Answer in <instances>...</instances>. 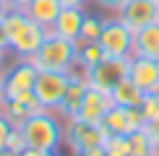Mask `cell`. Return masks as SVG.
I'll list each match as a JSON object with an SVG mask.
<instances>
[{"instance_id": "6da1fadb", "label": "cell", "mask_w": 159, "mask_h": 156, "mask_svg": "<svg viewBox=\"0 0 159 156\" xmlns=\"http://www.w3.org/2000/svg\"><path fill=\"white\" fill-rule=\"evenodd\" d=\"M18 133L24 138V148H34V151H57L65 141L63 117L50 109H42L24 120L18 125Z\"/></svg>"}, {"instance_id": "7a4b0ae2", "label": "cell", "mask_w": 159, "mask_h": 156, "mask_svg": "<svg viewBox=\"0 0 159 156\" xmlns=\"http://www.w3.org/2000/svg\"><path fill=\"white\" fill-rule=\"evenodd\" d=\"M37 70H52V73H68L76 63V42H68L63 37L47 34L42 47L31 57Z\"/></svg>"}, {"instance_id": "3957f363", "label": "cell", "mask_w": 159, "mask_h": 156, "mask_svg": "<svg viewBox=\"0 0 159 156\" xmlns=\"http://www.w3.org/2000/svg\"><path fill=\"white\" fill-rule=\"evenodd\" d=\"M99 47L107 57H130L133 55V31L125 26L120 18H104L102 34H99Z\"/></svg>"}, {"instance_id": "277c9868", "label": "cell", "mask_w": 159, "mask_h": 156, "mask_svg": "<svg viewBox=\"0 0 159 156\" xmlns=\"http://www.w3.org/2000/svg\"><path fill=\"white\" fill-rule=\"evenodd\" d=\"M70 76L68 73H52V70H39L37 83H34V96L37 102L42 104V109H50V112H57L65 91H68Z\"/></svg>"}, {"instance_id": "5b68a950", "label": "cell", "mask_w": 159, "mask_h": 156, "mask_svg": "<svg viewBox=\"0 0 159 156\" xmlns=\"http://www.w3.org/2000/svg\"><path fill=\"white\" fill-rule=\"evenodd\" d=\"M128 73H130V57H104L99 65L89 70V86L112 94V89L120 81H125Z\"/></svg>"}, {"instance_id": "8992f818", "label": "cell", "mask_w": 159, "mask_h": 156, "mask_svg": "<svg viewBox=\"0 0 159 156\" xmlns=\"http://www.w3.org/2000/svg\"><path fill=\"white\" fill-rule=\"evenodd\" d=\"M104 128L107 135H130L136 130H141L146 125L141 115V107H120V104H112V109L104 115V120L99 122Z\"/></svg>"}, {"instance_id": "52a82bcc", "label": "cell", "mask_w": 159, "mask_h": 156, "mask_svg": "<svg viewBox=\"0 0 159 156\" xmlns=\"http://www.w3.org/2000/svg\"><path fill=\"white\" fill-rule=\"evenodd\" d=\"M37 76H39V70L34 68V63H31V60H18V63H13L11 68L3 73V81H5V99H18L21 94L34 91Z\"/></svg>"}, {"instance_id": "ba28073f", "label": "cell", "mask_w": 159, "mask_h": 156, "mask_svg": "<svg viewBox=\"0 0 159 156\" xmlns=\"http://www.w3.org/2000/svg\"><path fill=\"white\" fill-rule=\"evenodd\" d=\"M107 133H104L102 125H94V122H84V120H68L65 122V143L78 154L86 151V148L102 146Z\"/></svg>"}, {"instance_id": "9c48e42d", "label": "cell", "mask_w": 159, "mask_h": 156, "mask_svg": "<svg viewBox=\"0 0 159 156\" xmlns=\"http://www.w3.org/2000/svg\"><path fill=\"white\" fill-rule=\"evenodd\" d=\"M117 18L136 34L143 26H151L159 21V3H154V0H128L117 11Z\"/></svg>"}, {"instance_id": "30bf717a", "label": "cell", "mask_w": 159, "mask_h": 156, "mask_svg": "<svg viewBox=\"0 0 159 156\" xmlns=\"http://www.w3.org/2000/svg\"><path fill=\"white\" fill-rule=\"evenodd\" d=\"M47 34H50V29H44V26H39V24H34L29 18V21L24 24V29L8 42V47H11L13 55H18L21 60H31L34 52L42 47V42L47 39Z\"/></svg>"}, {"instance_id": "8fae6325", "label": "cell", "mask_w": 159, "mask_h": 156, "mask_svg": "<svg viewBox=\"0 0 159 156\" xmlns=\"http://www.w3.org/2000/svg\"><path fill=\"white\" fill-rule=\"evenodd\" d=\"M112 94H107V91H99L94 86L86 89L84 94V102H81V109H78L76 120H84V122H94V125H99V122L104 120V115L112 109Z\"/></svg>"}, {"instance_id": "7c38bea8", "label": "cell", "mask_w": 159, "mask_h": 156, "mask_svg": "<svg viewBox=\"0 0 159 156\" xmlns=\"http://www.w3.org/2000/svg\"><path fill=\"white\" fill-rule=\"evenodd\" d=\"M128 78L143 91V94H157L159 91V60L130 57V73H128Z\"/></svg>"}, {"instance_id": "4fadbf2b", "label": "cell", "mask_w": 159, "mask_h": 156, "mask_svg": "<svg viewBox=\"0 0 159 156\" xmlns=\"http://www.w3.org/2000/svg\"><path fill=\"white\" fill-rule=\"evenodd\" d=\"M42 112V104L37 102L34 91H29V94H21L18 99H5L0 104V115L5 117V120L11 122L13 128H18L24 120H29L31 115Z\"/></svg>"}, {"instance_id": "5bb4252c", "label": "cell", "mask_w": 159, "mask_h": 156, "mask_svg": "<svg viewBox=\"0 0 159 156\" xmlns=\"http://www.w3.org/2000/svg\"><path fill=\"white\" fill-rule=\"evenodd\" d=\"M84 16H86L84 8H65V5H63V11H60V16L55 18V24H52L50 34L63 37V39H68V42H78V37H81Z\"/></svg>"}, {"instance_id": "9a60e30c", "label": "cell", "mask_w": 159, "mask_h": 156, "mask_svg": "<svg viewBox=\"0 0 159 156\" xmlns=\"http://www.w3.org/2000/svg\"><path fill=\"white\" fill-rule=\"evenodd\" d=\"M130 57H149L159 60V21L151 26H143L133 34V55Z\"/></svg>"}, {"instance_id": "2e32d148", "label": "cell", "mask_w": 159, "mask_h": 156, "mask_svg": "<svg viewBox=\"0 0 159 156\" xmlns=\"http://www.w3.org/2000/svg\"><path fill=\"white\" fill-rule=\"evenodd\" d=\"M86 89H89V81H81V78H70L68 91H65L60 107H57V115H60L65 122H68V120H76L78 109H81V102H84Z\"/></svg>"}, {"instance_id": "e0dca14e", "label": "cell", "mask_w": 159, "mask_h": 156, "mask_svg": "<svg viewBox=\"0 0 159 156\" xmlns=\"http://www.w3.org/2000/svg\"><path fill=\"white\" fill-rule=\"evenodd\" d=\"M63 11V3L60 0H31L29 5H26V16L31 18L34 24L44 26V29H52V24H55V18L60 16Z\"/></svg>"}, {"instance_id": "ac0fdd59", "label": "cell", "mask_w": 159, "mask_h": 156, "mask_svg": "<svg viewBox=\"0 0 159 156\" xmlns=\"http://www.w3.org/2000/svg\"><path fill=\"white\" fill-rule=\"evenodd\" d=\"M143 91L136 86L130 78H125V81H120L115 89H112V102L115 104H120V107H141V102H143Z\"/></svg>"}, {"instance_id": "d6986e66", "label": "cell", "mask_w": 159, "mask_h": 156, "mask_svg": "<svg viewBox=\"0 0 159 156\" xmlns=\"http://www.w3.org/2000/svg\"><path fill=\"white\" fill-rule=\"evenodd\" d=\"M104 50L99 47V42H84V39H78L76 42V63H81L86 70H91L94 65H99L104 60Z\"/></svg>"}, {"instance_id": "ffe728a7", "label": "cell", "mask_w": 159, "mask_h": 156, "mask_svg": "<svg viewBox=\"0 0 159 156\" xmlns=\"http://www.w3.org/2000/svg\"><path fill=\"white\" fill-rule=\"evenodd\" d=\"M130 138V156H159V148L154 146V141L149 138L146 130H136L128 135Z\"/></svg>"}, {"instance_id": "44dd1931", "label": "cell", "mask_w": 159, "mask_h": 156, "mask_svg": "<svg viewBox=\"0 0 159 156\" xmlns=\"http://www.w3.org/2000/svg\"><path fill=\"white\" fill-rule=\"evenodd\" d=\"M29 21V16H26L24 11H16V8H8V13H5L3 18H0V24H3V31H5V37H8V42L13 37L18 34V31L24 29V24Z\"/></svg>"}, {"instance_id": "7402d4cb", "label": "cell", "mask_w": 159, "mask_h": 156, "mask_svg": "<svg viewBox=\"0 0 159 156\" xmlns=\"http://www.w3.org/2000/svg\"><path fill=\"white\" fill-rule=\"evenodd\" d=\"M102 146L107 151V156H130V138L128 135H107Z\"/></svg>"}, {"instance_id": "603a6c76", "label": "cell", "mask_w": 159, "mask_h": 156, "mask_svg": "<svg viewBox=\"0 0 159 156\" xmlns=\"http://www.w3.org/2000/svg\"><path fill=\"white\" fill-rule=\"evenodd\" d=\"M102 24H104V18L86 13L84 24H81V37H78V39H84V42H97L99 34H102Z\"/></svg>"}, {"instance_id": "cb8c5ba5", "label": "cell", "mask_w": 159, "mask_h": 156, "mask_svg": "<svg viewBox=\"0 0 159 156\" xmlns=\"http://www.w3.org/2000/svg\"><path fill=\"white\" fill-rule=\"evenodd\" d=\"M141 115H143V120H146V122L159 120V94H146V96H143Z\"/></svg>"}, {"instance_id": "d4e9b609", "label": "cell", "mask_w": 159, "mask_h": 156, "mask_svg": "<svg viewBox=\"0 0 159 156\" xmlns=\"http://www.w3.org/2000/svg\"><path fill=\"white\" fill-rule=\"evenodd\" d=\"M8 151H11V154L24 151V138H21V133H18V128H13V130H11V138H8Z\"/></svg>"}, {"instance_id": "484cf974", "label": "cell", "mask_w": 159, "mask_h": 156, "mask_svg": "<svg viewBox=\"0 0 159 156\" xmlns=\"http://www.w3.org/2000/svg\"><path fill=\"white\" fill-rule=\"evenodd\" d=\"M11 130H13V125L8 120H5L3 115H0V148H8V138H11Z\"/></svg>"}, {"instance_id": "4316f807", "label": "cell", "mask_w": 159, "mask_h": 156, "mask_svg": "<svg viewBox=\"0 0 159 156\" xmlns=\"http://www.w3.org/2000/svg\"><path fill=\"white\" fill-rule=\"evenodd\" d=\"M91 3H97L99 8H104V11H110V13H117L128 0H91Z\"/></svg>"}, {"instance_id": "83f0119b", "label": "cell", "mask_w": 159, "mask_h": 156, "mask_svg": "<svg viewBox=\"0 0 159 156\" xmlns=\"http://www.w3.org/2000/svg\"><path fill=\"white\" fill-rule=\"evenodd\" d=\"M143 130L149 133V138L154 141V146L159 148V120H151V122H146V125H143Z\"/></svg>"}, {"instance_id": "f1b7e54d", "label": "cell", "mask_w": 159, "mask_h": 156, "mask_svg": "<svg viewBox=\"0 0 159 156\" xmlns=\"http://www.w3.org/2000/svg\"><path fill=\"white\" fill-rule=\"evenodd\" d=\"M16 156H57V151H34V148H24Z\"/></svg>"}, {"instance_id": "f546056e", "label": "cell", "mask_w": 159, "mask_h": 156, "mask_svg": "<svg viewBox=\"0 0 159 156\" xmlns=\"http://www.w3.org/2000/svg\"><path fill=\"white\" fill-rule=\"evenodd\" d=\"M76 156H107L104 146H94V148H86V151H78Z\"/></svg>"}, {"instance_id": "4dcf8cb0", "label": "cell", "mask_w": 159, "mask_h": 156, "mask_svg": "<svg viewBox=\"0 0 159 156\" xmlns=\"http://www.w3.org/2000/svg\"><path fill=\"white\" fill-rule=\"evenodd\" d=\"M65 8H86V5L91 3V0H60Z\"/></svg>"}, {"instance_id": "1f68e13d", "label": "cell", "mask_w": 159, "mask_h": 156, "mask_svg": "<svg viewBox=\"0 0 159 156\" xmlns=\"http://www.w3.org/2000/svg\"><path fill=\"white\" fill-rule=\"evenodd\" d=\"M31 0H8V8H16V11H26Z\"/></svg>"}, {"instance_id": "d6a6232c", "label": "cell", "mask_w": 159, "mask_h": 156, "mask_svg": "<svg viewBox=\"0 0 159 156\" xmlns=\"http://www.w3.org/2000/svg\"><path fill=\"white\" fill-rule=\"evenodd\" d=\"M8 37H5V31H3V24H0V52H8Z\"/></svg>"}, {"instance_id": "836d02e7", "label": "cell", "mask_w": 159, "mask_h": 156, "mask_svg": "<svg viewBox=\"0 0 159 156\" xmlns=\"http://www.w3.org/2000/svg\"><path fill=\"white\" fill-rule=\"evenodd\" d=\"M5 102V81H3V76H0V104Z\"/></svg>"}, {"instance_id": "e575fe53", "label": "cell", "mask_w": 159, "mask_h": 156, "mask_svg": "<svg viewBox=\"0 0 159 156\" xmlns=\"http://www.w3.org/2000/svg\"><path fill=\"white\" fill-rule=\"evenodd\" d=\"M8 13V0H0V18Z\"/></svg>"}, {"instance_id": "d590c367", "label": "cell", "mask_w": 159, "mask_h": 156, "mask_svg": "<svg viewBox=\"0 0 159 156\" xmlns=\"http://www.w3.org/2000/svg\"><path fill=\"white\" fill-rule=\"evenodd\" d=\"M5 73V52H0V76Z\"/></svg>"}, {"instance_id": "8d00e7d4", "label": "cell", "mask_w": 159, "mask_h": 156, "mask_svg": "<svg viewBox=\"0 0 159 156\" xmlns=\"http://www.w3.org/2000/svg\"><path fill=\"white\" fill-rule=\"evenodd\" d=\"M0 156H16V154H11L8 148H0Z\"/></svg>"}, {"instance_id": "74e56055", "label": "cell", "mask_w": 159, "mask_h": 156, "mask_svg": "<svg viewBox=\"0 0 159 156\" xmlns=\"http://www.w3.org/2000/svg\"><path fill=\"white\" fill-rule=\"evenodd\" d=\"M154 3H159V0H154Z\"/></svg>"}, {"instance_id": "f35d334b", "label": "cell", "mask_w": 159, "mask_h": 156, "mask_svg": "<svg viewBox=\"0 0 159 156\" xmlns=\"http://www.w3.org/2000/svg\"><path fill=\"white\" fill-rule=\"evenodd\" d=\"M157 94H159V91H157Z\"/></svg>"}]
</instances>
